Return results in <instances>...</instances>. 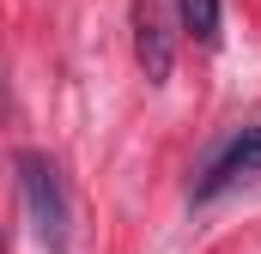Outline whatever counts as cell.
Returning <instances> with one entry per match:
<instances>
[{
  "instance_id": "cell-1",
  "label": "cell",
  "mask_w": 261,
  "mask_h": 254,
  "mask_svg": "<svg viewBox=\"0 0 261 254\" xmlns=\"http://www.w3.org/2000/svg\"><path fill=\"white\" fill-rule=\"evenodd\" d=\"M12 170H18V200H24V218H31L37 242L49 254H67V242H73V230H67V224H73V206H67L61 170H55L43 151H18Z\"/></svg>"
},
{
  "instance_id": "cell-2",
  "label": "cell",
  "mask_w": 261,
  "mask_h": 254,
  "mask_svg": "<svg viewBox=\"0 0 261 254\" xmlns=\"http://www.w3.org/2000/svg\"><path fill=\"white\" fill-rule=\"evenodd\" d=\"M249 176H261V121L237 127V133L206 157V170H200V182H195V206L219 200L225 188H237V182H249Z\"/></svg>"
},
{
  "instance_id": "cell-3",
  "label": "cell",
  "mask_w": 261,
  "mask_h": 254,
  "mask_svg": "<svg viewBox=\"0 0 261 254\" xmlns=\"http://www.w3.org/2000/svg\"><path fill=\"white\" fill-rule=\"evenodd\" d=\"M170 24H164V12L152 6V0H140L134 6V61H140V73L152 79V85H164L170 79Z\"/></svg>"
},
{
  "instance_id": "cell-4",
  "label": "cell",
  "mask_w": 261,
  "mask_h": 254,
  "mask_svg": "<svg viewBox=\"0 0 261 254\" xmlns=\"http://www.w3.org/2000/svg\"><path fill=\"white\" fill-rule=\"evenodd\" d=\"M182 6V30L200 49H219V24H225V0H176Z\"/></svg>"
},
{
  "instance_id": "cell-5",
  "label": "cell",
  "mask_w": 261,
  "mask_h": 254,
  "mask_svg": "<svg viewBox=\"0 0 261 254\" xmlns=\"http://www.w3.org/2000/svg\"><path fill=\"white\" fill-rule=\"evenodd\" d=\"M12 115V97H6V73H0V121Z\"/></svg>"
},
{
  "instance_id": "cell-6",
  "label": "cell",
  "mask_w": 261,
  "mask_h": 254,
  "mask_svg": "<svg viewBox=\"0 0 261 254\" xmlns=\"http://www.w3.org/2000/svg\"><path fill=\"white\" fill-rule=\"evenodd\" d=\"M0 254H6V236H0Z\"/></svg>"
}]
</instances>
